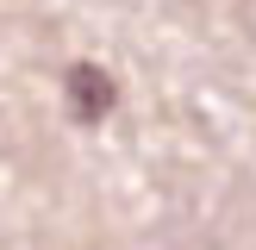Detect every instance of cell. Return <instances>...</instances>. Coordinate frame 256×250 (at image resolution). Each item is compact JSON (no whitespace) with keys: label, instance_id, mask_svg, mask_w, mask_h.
I'll use <instances>...</instances> for the list:
<instances>
[{"label":"cell","instance_id":"cell-1","mask_svg":"<svg viewBox=\"0 0 256 250\" xmlns=\"http://www.w3.org/2000/svg\"><path fill=\"white\" fill-rule=\"evenodd\" d=\"M62 88H69V112L82 125H100L112 112V100H119V88H112V75L100 69V62H75V69L62 75Z\"/></svg>","mask_w":256,"mask_h":250}]
</instances>
